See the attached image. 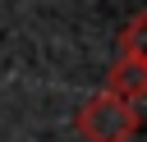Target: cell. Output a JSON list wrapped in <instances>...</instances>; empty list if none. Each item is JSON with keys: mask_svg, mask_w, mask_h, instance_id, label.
Wrapping results in <instances>:
<instances>
[{"mask_svg": "<svg viewBox=\"0 0 147 142\" xmlns=\"http://www.w3.org/2000/svg\"><path fill=\"white\" fill-rule=\"evenodd\" d=\"M78 133L87 142H133L138 133V105L119 101L110 92H96L78 105Z\"/></svg>", "mask_w": 147, "mask_h": 142, "instance_id": "cell-1", "label": "cell"}, {"mask_svg": "<svg viewBox=\"0 0 147 142\" xmlns=\"http://www.w3.org/2000/svg\"><path fill=\"white\" fill-rule=\"evenodd\" d=\"M101 92H110V96H119V101H142V92H147V60L142 55H124L119 50V60L110 64V73H106V87Z\"/></svg>", "mask_w": 147, "mask_h": 142, "instance_id": "cell-2", "label": "cell"}]
</instances>
